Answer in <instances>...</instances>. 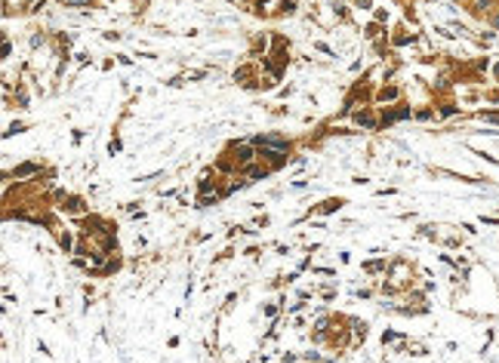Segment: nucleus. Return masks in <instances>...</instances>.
Segmentation results:
<instances>
[{"instance_id": "3", "label": "nucleus", "mask_w": 499, "mask_h": 363, "mask_svg": "<svg viewBox=\"0 0 499 363\" xmlns=\"http://www.w3.org/2000/svg\"><path fill=\"white\" fill-rule=\"evenodd\" d=\"M68 3H89V0H68Z\"/></svg>"}, {"instance_id": "1", "label": "nucleus", "mask_w": 499, "mask_h": 363, "mask_svg": "<svg viewBox=\"0 0 499 363\" xmlns=\"http://www.w3.org/2000/svg\"><path fill=\"white\" fill-rule=\"evenodd\" d=\"M250 179H265V169H259V167H250Z\"/></svg>"}, {"instance_id": "2", "label": "nucleus", "mask_w": 499, "mask_h": 363, "mask_svg": "<svg viewBox=\"0 0 499 363\" xmlns=\"http://www.w3.org/2000/svg\"><path fill=\"white\" fill-rule=\"evenodd\" d=\"M484 120H490V123H499V114H484Z\"/></svg>"}]
</instances>
